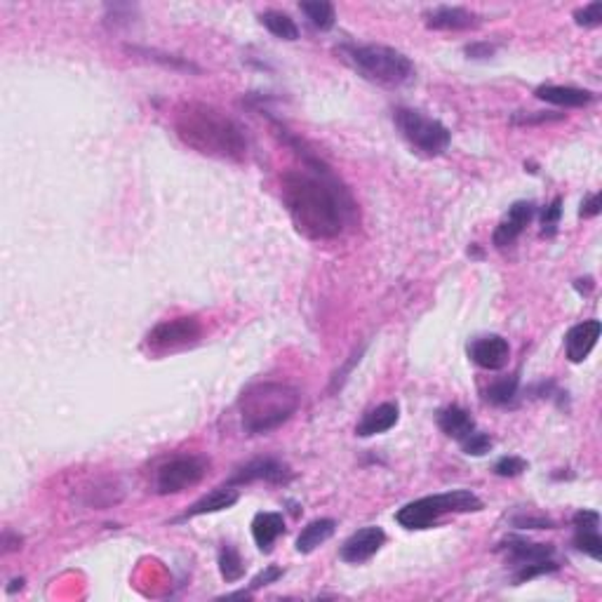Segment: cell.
Returning a JSON list of instances; mask_svg holds the SVG:
<instances>
[{
  "label": "cell",
  "mask_w": 602,
  "mask_h": 602,
  "mask_svg": "<svg viewBox=\"0 0 602 602\" xmlns=\"http://www.w3.org/2000/svg\"><path fill=\"white\" fill-rule=\"evenodd\" d=\"M462 450L466 452V454H471V456H485L487 452L492 450V438H490V436H487V433H482V431H478V428H475L473 433H471L469 438H463L462 443Z\"/></svg>",
  "instance_id": "4316f807"
},
{
  "label": "cell",
  "mask_w": 602,
  "mask_h": 602,
  "mask_svg": "<svg viewBox=\"0 0 602 602\" xmlns=\"http://www.w3.org/2000/svg\"><path fill=\"white\" fill-rule=\"evenodd\" d=\"M210 462L205 456L182 454L175 459H167L156 471V492L158 494H179L189 487L198 485L207 475Z\"/></svg>",
  "instance_id": "ba28073f"
},
{
  "label": "cell",
  "mask_w": 602,
  "mask_h": 602,
  "mask_svg": "<svg viewBox=\"0 0 602 602\" xmlns=\"http://www.w3.org/2000/svg\"><path fill=\"white\" fill-rule=\"evenodd\" d=\"M602 207V198L600 193H590L584 202H581V210H579V217H584V220H590V217H598L600 214Z\"/></svg>",
  "instance_id": "836d02e7"
},
{
  "label": "cell",
  "mask_w": 602,
  "mask_h": 602,
  "mask_svg": "<svg viewBox=\"0 0 602 602\" xmlns=\"http://www.w3.org/2000/svg\"><path fill=\"white\" fill-rule=\"evenodd\" d=\"M259 19L275 38H283V40H297L299 38V26L294 24V19L290 14L278 13V10H266Z\"/></svg>",
  "instance_id": "603a6c76"
},
{
  "label": "cell",
  "mask_w": 602,
  "mask_h": 602,
  "mask_svg": "<svg viewBox=\"0 0 602 602\" xmlns=\"http://www.w3.org/2000/svg\"><path fill=\"white\" fill-rule=\"evenodd\" d=\"M304 167L287 170L280 179L283 202L301 236L332 240L355 224L358 205L339 176L313 153H301Z\"/></svg>",
  "instance_id": "6da1fadb"
},
{
  "label": "cell",
  "mask_w": 602,
  "mask_h": 602,
  "mask_svg": "<svg viewBox=\"0 0 602 602\" xmlns=\"http://www.w3.org/2000/svg\"><path fill=\"white\" fill-rule=\"evenodd\" d=\"M341 57L365 80L382 87H402L414 80V64L389 45H341Z\"/></svg>",
  "instance_id": "277c9868"
},
{
  "label": "cell",
  "mask_w": 602,
  "mask_h": 602,
  "mask_svg": "<svg viewBox=\"0 0 602 602\" xmlns=\"http://www.w3.org/2000/svg\"><path fill=\"white\" fill-rule=\"evenodd\" d=\"M393 121H396V128L400 130L405 141L412 148H417L421 156L436 158V156H443L450 148V130L445 128L440 121H436V118L424 116L421 111L398 106L393 111Z\"/></svg>",
  "instance_id": "8992f818"
},
{
  "label": "cell",
  "mask_w": 602,
  "mask_h": 602,
  "mask_svg": "<svg viewBox=\"0 0 602 602\" xmlns=\"http://www.w3.org/2000/svg\"><path fill=\"white\" fill-rule=\"evenodd\" d=\"M602 325L600 320H584V323L574 325L565 337V353L570 363H584L590 355V351L596 348L598 339H600Z\"/></svg>",
  "instance_id": "5bb4252c"
},
{
  "label": "cell",
  "mask_w": 602,
  "mask_h": 602,
  "mask_svg": "<svg viewBox=\"0 0 602 602\" xmlns=\"http://www.w3.org/2000/svg\"><path fill=\"white\" fill-rule=\"evenodd\" d=\"M574 22H577L579 26H584V29H593V26H600L602 24V3H600V0H596V3H590V5L577 10V13H574Z\"/></svg>",
  "instance_id": "f1b7e54d"
},
{
  "label": "cell",
  "mask_w": 602,
  "mask_h": 602,
  "mask_svg": "<svg viewBox=\"0 0 602 602\" xmlns=\"http://www.w3.org/2000/svg\"><path fill=\"white\" fill-rule=\"evenodd\" d=\"M280 535H285V517H283V513H256L255 520H252V536H255V544L259 546V551L268 553Z\"/></svg>",
  "instance_id": "d6986e66"
},
{
  "label": "cell",
  "mask_w": 602,
  "mask_h": 602,
  "mask_svg": "<svg viewBox=\"0 0 602 602\" xmlns=\"http://www.w3.org/2000/svg\"><path fill=\"white\" fill-rule=\"evenodd\" d=\"M240 499V492L233 490V485H224L220 490H214L207 497H202L201 501H195L191 508H186L182 517H176V523H182V520H189V517H198L205 516V513H220L226 511V508H231V506L238 504Z\"/></svg>",
  "instance_id": "ac0fdd59"
},
{
  "label": "cell",
  "mask_w": 602,
  "mask_h": 602,
  "mask_svg": "<svg viewBox=\"0 0 602 602\" xmlns=\"http://www.w3.org/2000/svg\"><path fill=\"white\" fill-rule=\"evenodd\" d=\"M264 481V482H274V485H285V482L292 481V471L290 466L274 456H264V459H252L245 466L233 473V478L229 481V485H247V482Z\"/></svg>",
  "instance_id": "30bf717a"
},
{
  "label": "cell",
  "mask_w": 602,
  "mask_h": 602,
  "mask_svg": "<svg viewBox=\"0 0 602 602\" xmlns=\"http://www.w3.org/2000/svg\"><path fill=\"white\" fill-rule=\"evenodd\" d=\"M427 26L433 31H469L481 26V17L466 7H436L427 13Z\"/></svg>",
  "instance_id": "9a60e30c"
},
{
  "label": "cell",
  "mask_w": 602,
  "mask_h": 602,
  "mask_svg": "<svg viewBox=\"0 0 602 602\" xmlns=\"http://www.w3.org/2000/svg\"><path fill=\"white\" fill-rule=\"evenodd\" d=\"M176 137L193 151L210 158L238 163L247 156V134L226 116L224 111L210 103L186 102L176 109L175 116Z\"/></svg>",
  "instance_id": "7a4b0ae2"
},
{
  "label": "cell",
  "mask_w": 602,
  "mask_h": 602,
  "mask_svg": "<svg viewBox=\"0 0 602 602\" xmlns=\"http://www.w3.org/2000/svg\"><path fill=\"white\" fill-rule=\"evenodd\" d=\"M560 217H562V201L555 198V201L551 202V205H548L542 214L544 236H555V231H558V224H560Z\"/></svg>",
  "instance_id": "f546056e"
},
{
  "label": "cell",
  "mask_w": 602,
  "mask_h": 602,
  "mask_svg": "<svg viewBox=\"0 0 602 602\" xmlns=\"http://www.w3.org/2000/svg\"><path fill=\"white\" fill-rule=\"evenodd\" d=\"M220 572L221 577H224L226 584H236V581H240V579L245 577L243 558H240V553H238L233 546H229V544L220 551Z\"/></svg>",
  "instance_id": "d4e9b609"
},
{
  "label": "cell",
  "mask_w": 602,
  "mask_h": 602,
  "mask_svg": "<svg viewBox=\"0 0 602 602\" xmlns=\"http://www.w3.org/2000/svg\"><path fill=\"white\" fill-rule=\"evenodd\" d=\"M535 97L542 99V102L553 103V106H565V109H581V106H589L596 94L590 90H579V87H567V85H542L535 90Z\"/></svg>",
  "instance_id": "e0dca14e"
},
{
  "label": "cell",
  "mask_w": 602,
  "mask_h": 602,
  "mask_svg": "<svg viewBox=\"0 0 602 602\" xmlns=\"http://www.w3.org/2000/svg\"><path fill=\"white\" fill-rule=\"evenodd\" d=\"M517 386H520V377L511 374V377L497 379L494 383H490V389L485 391V400L490 405H497V408H506L511 405L517 396Z\"/></svg>",
  "instance_id": "7402d4cb"
},
{
  "label": "cell",
  "mask_w": 602,
  "mask_h": 602,
  "mask_svg": "<svg viewBox=\"0 0 602 602\" xmlns=\"http://www.w3.org/2000/svg\"><path fill=\"white\" fill-rule=\"evenodd\" d=\"M337 523L332 517H318L313 523L306 525L301 529V535L297 536V551L299 553H313L318 546H323L329 536L335 535Z\"/></svg>",
  "instance_id": "44dd1931"
},
{
  "label": "cell",
  "mask_w": 602,
  "mask_h": 602,
  "mask_svg": "<svg viewBox=\"0 0 602 602\" xmlns=\"http://www.w3.org/2000/svg\"><path fill=\"white\" fill-rule=\"evenodd\" d=\"M438 427L445 436L454 438L456 443H462L463 438H469L475 431V421L469 412L459 405H450L438 412Z\"/></svg>",
  "instance_id": "ffe728a7"
},
{
  "label": "cell",
  "mask_w": 602,
  "mask_h": 602,
  "mask_svg": "<svg viewBox=\"0 0 602 602\" xmlns=\"http://www.w3.org/2000/svg\"><path fill=\"white\" fill-rule=\"evenodd\" d=\"M513 525L517 529H553L555 523L548 517H532V516H516Z\"/></svg>",
  "instance_id": "4dcf8cb0"
},
{
  "label": "cell",
  "mask_w": 602,
  "mask_h": 602,
  "mask_svg": "<svg viewBox=\"0 0 602 602\" xmlns=\"http://www.w3.org/2000/svg\"><path fill=\"white\" fill-rule=\"evenodd\" d=\"M202 325L198 323V318L184 316L175 318V320H163L148 332L147 344L153 351H176V348L191 346L201 339Z\"/></svg>",
  "instance_id": "9c48e42d"
},
{
  "label": "cell",
  "mask_w": 602,
  "mask_h": 602,
  "mask_svg": "<svg viewBox=\"0 0 602 602\" xmlns=\"http://www.w3.org/2000/svg\"><path fill=\"white\" fill-rule=\"evenodd\" d=\"M301 405L299 391L283 382H256L238 398V412L243 431L266 436L292 419Z\"/></svg>",
  "instance_id": "3957f363"
},
{
  "label": "cell",
  "mask_w": 602,
  "mask_h": 602,
  "mask_svg": "<svg viewBox=\"0 0 602 602\" xmlns=\"http://www.w3.org/2000/svg\"><path fill=\"white\" fill-rule=\"evenodd\" d=\"M301 13L309 17V22L316 26L318 31H329L337 22V13L332 3H325V0H313V3H301Z\"/></svg>",
  "instance_id": "cb8c5ba5"
},
{
  "label": "cell",
  "mask_w": 602,
  "mask_h": 602,
  "mask_svg": "<svg viewBox=\"0 0 602 602\" xmlns=\"http://www.w3.org/2000/svg\"><path fill=\"white\" fill-rule=\"evenodd\" d=\"M283 570H280V567H275V565H271V567H266V570H264L262 574H259V577H255L252 579V584H250V590H259L262 589V586H268V584H274V581H278L280 577H283Z\"/></svg>",
  "instance_id": "1f68e13d"
},
{
  "label": "cell",
  "mask_w": 602,
  "mask_h": 602,
  "mask_svg": "<svg viewBox=\"0 0 602 602\" xmlns=\"http://www.w3.org/2000/svg\"><path fill=\"white\" fill-rule=\"evenodd\" d=\"M383 544H386V532L377 525H372V527H363L355 535L348 536L341 546L339 555L344 562L360 565V562H367L372 555H377Z\"/></svg>",
  "instance_id": "8fae6325"
},
{
  "label": "cell",
  "mask_w": 602,
  "mask_h": 602,
  "mask_svg": "<svg viewBox=\"0 0 602 602\" xmlns=\"http://www.w3.org/2000/svg\"><path fill=\"white\" fill-rule=\"evenodd\" d=\"M469 358L473 360L475 365L482 367V370H504L508 365V358H511V346L499 335L481 337V339H475L469 344Z\"/></svg>",
  "instance_id": "7c38bea8"
},
{
  "label": "cell",
  "mask_w": 602,
  "mask_h": 602,
  "mask_svg": "<svg viewBox=\"0 0 602 602\" xmlns=\"http://www.w3.org/2000/svg\"><path fill=\"white\" fill-rule=\"evenodd\" d=\"M17 548H22V536H14L13 539V532H5L3 535V551L10 553V551H17Z\"/></svg>",
  "instance_id": "d590c367"
},
{
  "label": "cell",
  "mask_w": 602,
  "mask_h": 602,
  "mask_svg": "<svg viewBox=\"0 0 602 602\" xmlns=\"http://www.w3.org/2000/svg\"><path fill=\"white\" fill-rule=\"evenodd\" d=\"M574 546H577L579 551H584V553L590 555L593 560L602 558V539L598 527H577Z\"/></svg>",
  "instance_id": "484cf974"
},
{
  "label": "cell",
  "mask_w": 602,
  "mask_h": 602,
  "mask_svg": "<svg viewBox=\"0 0 602 602\" xmlns=\"http://www.w3.org/2000/svg\"><path fill=\"white\" fill-rule=\"evenodd\" d=\"M398 417H400V409H398L396 402H382V405H377V408H372L370 412L363 414V419L355 427V436H360V438H372V436L391 431L398 424Z\"/></svg>",
  "instance_id": "2e32d148"
},
{
  "label": "cell",
  "mask_w": 602,
  "mask_h": 602,
  "mask_svg": "<svg viewBox=\"0 0 602 602\" xmlns=\"http://www.w3.org/2000/svg\"><path fill=\"white\" fill-rule=\"evenodd\" d=\"M475 511H482V501L478 494H473L471 490H452V492L431 494V497L409 501L396 513V520L405 529H427L450 513Z\"/></svg>",
  "instance_id": "5b68a950"
},
{
  "label": "cell",
  "mask_w": 602,
  "mask_h": 602,
  "mask_svg": "<svg viewBox=\"0 0 602 602\" xmlns=\"http://www.w3.org/2000/svg\"><path fill=\"white\" fill-rule=\"evenodd\" d=\"M466 55L473 57V59H485V57L494 55V45L490 43H473L466 48Z\"/></svg>",
  "instance_id": "e575fe53"
},
{
  "label": "cell",
  "mask_w": 602,
  "mask_h": 602,
  "mask_svg": "<svg viewBox=\"0 0 602 602\" xmlns=\"http://www.w3.org/2000/svg\"><path fill=\"white\" fill-rule=\"evenodd\" d=\"M501 551L506 553L508 562H513V567H516V577H513L516 584H525V581L539 577V574L558 570V565L551 560L555 551L551 544H532L513 536V539L501 544Z\"/></svg>",
  "instance_id": "52a82bcc"
},
{
  "label": "cell",
  "mask_w": 602,
  "mask_h": 602,
  "mask_svg": "<svg viewBox=\"0 0 602 602\" xmlns=\"http://www.w3.org/2000/svg\"><path fill=\"white\" fill-rule=\"evenodd\" d=\"M560 118L562 116H551V113H539V111H535V113H525V111H520V113L513 116V122H516V125H535V122L560 121Z\"/></svg>",
  "instance_id": "d6a6232c"
},
{
  "label": "cell",
  "mask_w": 602,
  "mask_h": 602,
  "mask_svg": "<svg viewBox=\"0 0 602 602\" xmlns=\"http://www.w3.org/2000/svg\"><path fill=\"white\" fill-rule=\"evenodd\" d=\"M536 207L535 202L529 201H517L513 202L511 207H508V212H506L504 220L499 221V226H497V231H494L492 236V243L494 247H508V245H513L520 238V233L527 229V224L532 221V217H535Z\"/></svg>",
  "instance_id": "4fadbf2b"
},
{
  "label": "cell",
  "mask_w": 602,
  "mask_h": 602,
  "mask_svg": "<svg viewBox=\"0 0 602 602\" xmlns=\"http://www.w3.org/2000/svg\"><path fill=\"white\" fill-rule=\"evenodd\" d=\"M527 471V462L520 456H501L499 462L494 463V473L499 478H516V475Z\"/></svg>",
  "instance_id": "83f0119b"
}]
</instances>
